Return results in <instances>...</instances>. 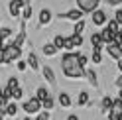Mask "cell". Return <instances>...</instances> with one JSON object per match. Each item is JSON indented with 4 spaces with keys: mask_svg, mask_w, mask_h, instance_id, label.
Returning a JSON list of instances; mask_svg holds the SVG:
<instances>
[{
    "mask_svg": "<svg viewBox=\"0 0 122 120\" xmlns=\"http://www.w3.org/2000/svg\"><path fill=\"white\" fill-rule=\"evenodd\" d=\"M87 61H89V59H87V55H83V53H79V65L83 67V69H85V67H87Z\"/></svg>",
    "mask_w": 122,
    "mask_h": 120,
    "instance_id": "836d02e7",
    "label": "cell"
},
{
    "mask_svg": "<svg viewBox=\"0 0 122 120\" xmlns=\"http://www.w3.org/2000/svg\"><path fill=\"white\" fill-rule=\"evenodd\" d=\"M28 67H32V69L34 71H37V69H40V61H37V57H36V53H30L28 55Z\"/></svg>",
    "mask_w": 122,
    "mask_h": 120,
    "instance_id": "ac0fdd59",
    "label": "cell"
},
{
    "mask_svg": "<svg viewBox=\"0 0 122 120\" xmlns=\"http://www.w3.org/2000/svg\"><path fill=\"white\" fill-rule=\"evenodd\" d=\"M114 20L118 22V26H122V8L116 10V14H114Z\"/></svg>",
    "mask_w": 122,
    "mask_h": 120,
    "instance_id": "e575fe53",
    "label": "cell"
},
{
    "mask_svg": "<svg viewBox=\"0 0 122 120\" xmlns=\"http://www.w3.org/2000/svg\"><path fill=\"white\" fill-rule=\"evenodd\" d=\"M20 8H26V6H30V0H16Z\"/></svg>",
    "mask_w": 122,
    "mask_h": 120,
    "instance_id": "74e56055",
    "label": "cell"
},
{
    "mask_svg": "<svg viewBox=\"0 0 122 120\" xmlns=\"http://www.w3.org/2000/svg\"><path fill=\"white\" fill-rule=\"evenodd\" d=\"M24 41H26V26L22 24V30H20V34H18V35L12 40V45H16V47H20V49H22V43H24Z\"/></svg>",
    "mask_w": 122,
    "mask_h": 120,
    "instance_id": "30bf717a",
    "label": "cell"
},
{
    "mask_svg": "<svg viewBox=\"0 0 122 120\" xmlns=\"http://www.w3.org/2000/svg\"><path fill=\"white\" fill-rule=\"evenodd\" d=\"M22 120H34V118L32 116H26V118H22Z\"/></svg>",
    "mask_w": 122,
    "mask_h": 120,
    "instance_id": "7dc6e473",
    "label": "cell"
},
{
    "mask_svg": "<svg viewBox=\"0 0 122 120\" xmlns=\"http://www.w3.org/2000/svg\"><path fill=\"white\" fill-rule=\"evenodd\" d=\"M101 35H102L104 45H110V43H114V37H116V34H114V32H110V30H106V28L101 32Z\"/></svg>",
    "mask_w": 122,
    "mask_h": 120,
    "instance_id": "8fae6325",
    "label": "cell"
},
{
    "mask_svg": "<svg viewBox=\"0 0 122 120\" xmlns=\"http://www.w3.org/2000/svg\"><path fill=\"white\" fill-rule=\"evenodd\" d=\"M106 53H108L112 59L120 61V59H122V45H116V43H110V45H106Z\"/></svg>",
    "mask_w": 122,
    "mask_h": 120,
    "instance_id": "5b68a950",
    "label": "cell"
},
{
    "mask_svg": "<svg viewBox=\"0 0 122 120\" xmlns=\"http://www.w3.org/2000/svg\"><path fill=\"white\" fill-rule=\"evenodd\" d=\"M10 35H12V30H10V28H0V37H2L4 41L8 40Z\"/></svg>",
    "mask_w": 122,
    "mask_h": 120,
    "instance_id": "4dcf8cb0",
    "label": "cell"
},
{
    "mask_svg": "<svg viewBox=\"0 0 122 120\" xmlns=\"http://www.w3.org/2000/svg\"><path fill=\"white\" fill-rule=\"evenodd\" d=\"M83 32H85V20H79V22H75V28H73V34H77V35H81Z\"/></svg>",
    "mask_w": 122,
    "mask_h": 120,
    "instance_id": "484cf974",
    "label": "cell"
},
{
    "mask_svg": "<svg viewBox=\"0 0 122 120\" xmlns=\"http://www.w3.org/2000/svg\"><path fill=\"white\" fill-rule=\"evenodd\" d=\"M85 77L89 79V83L93 85V87H98V81H97V73L93 69H85Z\"/></svg>",
    "mask_w": 122,
    "mask_h": 120,
    "instance_id": "d6986e66",
    "label": "cell"
},
{
    "mask_svg": "<svg viewBox=\"0 0 122 120\" xmlns=\"http://www.w3.org/2000/svg\"><path fill=\"white\" fill-rule=\"evenodd\" d=\"M91 43H93V51H102V47H104V41H102L101 34H93L91 35Z\"/></svg>",
    "mask_w": 122,
    "mask_h": 120,
    "instance_id": "ba28073f",
    "label": "cell"
},
{
    "mask_svg": "<svg viewBox=\"0 0 122 120\" xmlns=\"http://www.w3.org/2000/svg\"><path fill=\"white\" fill-rule=\"evenodd\" d=\"M51 43L55 45L57 51H59V49H63V47H65V35H59V34H57L55 37H53V41H51Z\"/></svg>",
    "mask_w": 122,
    "mask_h": 120,
    "instance_id": "ffe728a7",
    "label": "cell"
},
{
    "mask_svg": "<svg viewBox=\"0 0 122 120\" xmlns=\"http://www.w3.org/2000/svg\"><path fill=\"white\" fill-rule=\"evenodd\" d=\"M22 99H24V89H22V87L14 89V91H12V100L18 102V100H22Z\"/></svg>",
    "mask_w": 122,
    "mask_h": 120,
    "instance_id": "cb8c5ba5",
    "label": "cell"
},
{
    "mask_svg": "<svg viewBox=\"0 0 122 120\" xmlns=\"http://www.w3.org/2000/svg\"><path fill=\"white\" fill-rule=\"evenodd\" d=\"M69 40H71V43H73V47H81V45H83V35L71 34V35H69Z\"/></svg>",
    "mask_w": 122,
    "mask_h": 120,
    "instance_id": "d4e9b609",
    "label": "cell"
},
{
    "mask_svg": "<svg viewBox=\"0 0 122 120\" xmlns=\"http://www.w3.org/2000/svg\"><path fill=\"white\" fill-rule=\"evenodd\" d=\"M34 120H49V112H47V110H41Z\"/></svg>",
    "mask_w": 122,
    "mask_h": 120,
    "instance_id": "d6a6232c",
    "label": "cell"
},
{
    "mask_svg": "<svg viewBox=\"0 0 122 120\" xmlns=\"http://www.w3.org/2000/svg\"><path fill=\"white\" fill-rule=\"evenodd\" d=\"M59 104H61V106H63V108H69L71 106V96L69 95H67V93H59Z\"/></svg>",
    "mask_w": 122,
    "mask_h": 120,
    "instance_id": "9a60e30c",
    "label": "cell"
},
{
    "mask_svg": "<svg viewBox=\"0 0 122 120\" xmlns=\"http://www.w3.org/2000/svg\"><path fill=\"white\" fill-rule=\"evenodd\" d=\"M118 71L122 73V59H120V61H118Z\"/></svg>",
    "mask_w": 122,
    "mask_h": 120,
    "instance_id": "ee69618b",
    "label": "cell"
},
{
    "mask_svg": "<svg viewBox=\"0 0 122 120\" xmlns=\"http://www.w3.org/2000/svg\"><path fill=\"white\" fill-rule=\"evenodd\" d=\"M28 69V63L26 61H18V71H26Z\"/></svg>",
    "mask_w": 122,
    "mask_h": 120,
    "instance_id": "8d00e7d4",
    "label": "cell"
},
{
    "mask_svg": "<svg viewBox=\"0 0 122 120\" xmlns=\"http://www.w3.org/2000/svg\"><path fill=\"white\" fill-rule=\"evenodd\" d=\"M6 118V110H0V120H4Z\"/></svg>",
    "mask_w": 122,
    "mask_h": 120,
    "instance_id": "7bdbcfd3",
    "label": "cell"
},
{
    "mask_svg": "<svg viewBox=\"0 0 122 120\" xmlns=\"http://www.w3.org/2000/svg\"><path fill=\"white\" fill-rule=\"evenodd\" d=\"M41 51H43V55H47V57H53V55L57 53V49H55L53 43H45V45L41 47Z\"/></svg>",
    "mask_w": 122,
    "mask_h": 120,
    "instance_id": "44dd1931",
    "label": "cell"
},
{
    "mask_svg": "<svg viewBox=\"0 0 122 120\" xmlns=\"http://www.w3.org/2000/svg\"><path fill=\"white\" fill-rule=\"evenodd\" d=\"M61 69H63L65 77L69 79H81L85 77V69L79 65V53H65L61 57Z\"/></svg>",
    "mask_w": 122,
    "mask_h": 120,
    "instance_id": "6da1fadb",
    "label": "cell"
},
{
    "mask_svg": "<svg viewBox=\"0 0 122 120\" xmlns=\"http://www.w3.org/2000/svg\"><path fill=\"white\" fill-rule=\"evenodd\" d=\"M41 73H43V77H45V81H47V83H51V85H55V83H57V79H55V73H53V69H51L49 65L41 67Z\"/></svg>",
    "mask_w": 122,
    "mask_h": 120,
    "instance_id": "9c48e42d",
    "label": "cell"
},
{
    "mask_svg": "<svg viewBox=\"0 0 122 120\" xmlns=\"http://www.w3.org/2000/svg\"><path fill=\"white\" fill-rule=\"evenodd\" d=\"M61 18H65V20H73V22H79V20H83V12H81L79 8H73V10H69V12L61 14Z\"/></svg>",
    "mask_w": 122,
    "mask_h": 120,
    "instance_id": "52a82bcc",
    "label": "cell"
},
{
    "mask_svg": "<svg viewBox=\"0 0 122 120\" xmlns=\"http://www.w3.org/2000/svg\"><path fill=\"white\" fill-rule=\"evenodd\" d=\"M6 87H8L10 91L18 89V87H20V81H18V77H10V79H8V83H6Z\"/></svg>",
    "mask_w": 122,
    "mask_h": 120,
    "instance_id": "f1b7e54d",
    "label": "cell"
},
{
    "mask_svg": "<svg viewBox=\"0 0 122 120\" xmlns=\"http://www.w3.org/2000/svg\"><path fill=\"white\" fill-rule=\"evenodd\" d=\"M49 96H51V95H49V91H47L45 87H40V89L36 91V99H37V100H41V102H43L45 99H49Z\"/></svg>",
    "mask_w": 122,
    "mask_h": 120,
    "instance_id": "e0dca14e",
    "label": "cell"
},
{
    "mask_svg": "<svg viewBox=\"0 0 122 120\" xmlns=\"http://www.w3.org/2000/svg\"><path fill=\"white\" fill-rule=\"evenodd\" d=\"M67 120H79V116H77V114H69V116H67Z\"/></svg>",
    "mask_w": 122,
    "mask_h": 120,
    "instance_id": "60d3db41",
    "label": "cell"
},
{
    "mask_svg": "<svg viewBox=\"0 0 122 120\" xmlns=\"http://www.w3.org/2000/svg\"><path fill=\"white\" fill-rule=\"evenodd\" d=\"M53 106H55V100H53V96H49V99H45L43 102H41V110H53Z\"/></svg>",
    "mask_w": 122,
    "mask_h": 120,
    "instance_id": "7402d4cb",
    "label": "cell"
},
{
    "mask_svg": "<svg viewBox=\"0 0 122 120\" xmlns=\"http://www.w3.org/2000/svg\"><path fill=\"white\" fill-rule=\"evenodd\" d=\"M106 30H110V32L118 34V32H120V26H118V22H116V20H110L108 24H106Z\"/></svg>",
    "mask_w": 122,
    "mask_h": 120,
    "instance_id": "f546056e",
    "label": "cell"
},
{
    "mask_svg": "<svg viewBox=\"0 0 122 120\" xmlns=\"http://www.w3.org/2000/svg\"><path fill=\"white\" fill-rule=\"evenodd\" d=\"M101 0H77V8L83 14H93L95 10H98Z\"/></svg>",
    "mask_w": 122,
    "mask_h": 120,
    "instance_id": "277c9868",
    "label": "cell"
},
{
    "mask_svg": "<svg viewBox=\"0 0 122 120\" xmlns=\"http://www.w3.org/2000/svg\"><path fill=\"white\" fill-rule=\"evenodd\" d=\"M2 53H4V65H8V63H12V61H20L22 49L16 47V45H12V41H4Z\"/></svg>",
    "mask_w": 122,
    "mask_h": 120,
    "instance_id": "7a4b0ae2",
    "label": "cell"
},
{
    "mask_svg": "<svg viewBox=\"0 0 122 120\" xmlns=\"http://www.w3.org/2000/svg\"><path fill=\"white\" fill-rule=\"evenodd\" d=\"M106 22H108V18H106V12L104 10H95L93 12V24L95 26H104Z\"/></svg>",
    "mask_w": 122,
    "mask_h": 120,
    "instance_id": "8992f818",
    "label": "cell"
},
{
    "mask_svg": "<svg viewBox=\"0 0 122 120\" xmlns=\"http://www.w3.org/2000/svg\"><path fill=\"white\" fill-rule=\"evenodd\" d=\"M22 16H24V20H30V18H32V6H26V8L22 10Z\"/></svg>",
    "mask_w": 122,
    "mask_h": 120,
    "instance_id": "1f68e13d",
    "label": "cell"
},
{
    "mask_svg": "<svg viewBox=\"0 0 122 120\" xmlns=\"http://www.w3.org/2000/svg\"><path fill=\"white\" fill-rule=\"evenodd\" d=\"M112 96H102V100H101V108H102V112H106L108 114L110 112V108H112Z\"/></svg>",
    "mask_w": 122,
    "mask_h": 120,
    "instance_id": "4fadbf2b",
    "label": "cell"
},
{
    "mask_svg": "<svg viewBox=\"0 0 122 120\" xmlns=\"http://www.w3.org/2000/svg\"><path fill=\"white\" fill-rule=\"evenodd\" d=\"M116 87H118V89H122V75L116 79Z\"/></svg>",
    "mask_w": 122,
    "mask_h": 120,
    "instance_id": "ab89813d",
    "label": "cell"
},
{
    "mask_svg": "<svg viewBox=\"0 0 122 120\" xmlns=\"http://www.w3.org/2000/svg\"><path fill=\"white\" fill-rule=\"evenodd\" d=\"M77 104H79V106H85V104H89V93H87V91H81V93H79Z\"/></svg>",
    "mask_w": 122,
    "mask_h": 120,
    "instance_id": "603a6c76",
    "label": "cell"
},
{
    "mask_svg": "<svg viewBox=\"0 0 122 120\" xmlns=\"http://www.w3.org/2000/svg\"><path fill=\"white\" fill-rule=\"evenodd\" d=\"M108 120H122V114H118V112H108Z\"/></svg>",
    "mask_w": 122,
    "mask_h": 120,
    "instance_id": "d590c367",
    "label": "cell"
},
{
    "mask_svg": "<svg viewBox=\"0 0 122 120\" xmlns=\"http://www.w3.org/2000/svg\"><path fill=\"white\" fill-rule=\"evenodd\" d=\"M49 22H51V10L43 8V10L40 12V26H47Z\"/></svg>",
    "mask_w": 122,
    "mask_h": 120,
    "instance_id": "7c38bea8",
    "label": "cell"
},
{
    "mask_svg": "<svg viewBox=\"0 0 122 120\" xmlns=\"http://www.w3.org/2000/svg\"><path fill=\"white\" fill-rule=\"evenodd\" d=\"M18 114V102H8V106H6V116H12V118H16Z\"/></svg>",
    "mask_w": 122,
    "mask_h": 120,
    "instance_id": "2e32d148",
    "label": "cell"
},
{
    "mask_svg": "<svg viewBox=\"0 0 122 120\" xmlns=\"http://www.w3.org/2000/svg\"><path fill=\"white\" fill-rule=\"evenodd\" d=\"M118 35H120V40H122V30H120V32H118Z\"/></svg>",
    "mask_w": 122,
    "mask_h": 120,
    "instance_id": "c3c4849f",
    "label": "cell"
},
{
    "mask_svg": "<svg viewBox=\"0 0 122 120\" xmlns=\"http://www.w3.org/2000/svg\"><path fill=\"white\" fill-rule=\"evenodd\" d=\"M4 47V40H2V37H0V49H2Z\"/></svg>",
    "mask_w": 122,
    "mask_h": 120,
    "instance_id": "f6af8a7d",
    "label": "cell"
},
{
    "mask_svg": "<svg viewBox=\"0 0 122 120\" xmlns=\"http://www.w3.org/2000/svg\"><path fill=\"white\" fill-rule=\"evenodd\" d=\"M8 10H10V16H12V18H18L20 14H22V8L18 6V2H16V0H12V2H10Z\"/></svg>",
    "mask_w": 122,
    "mask_h": 120,
    "instance_id": "5bb4252c",
    "label": "cell"
},
{
    "mask_svg": "<svg viewBox=\"0 0 122 120\" xmlns=\"http://www.w3.org/2000/svg\"><path fill=\"white\" fill-rule=\"evenodd\" d=\"M14 120H22V118H14Z\"/></svg>",
    "mask_w": 122,
    "mask_h": 120,
    "instance_id": "681fc988",
    "label": "cell"
},
{
    "mask_svg": "<svg viewBox=\"0 0 122 120\" xmlns=\"http://www.w3.org/2000/svg\"><path fill=\"white\" fill-rule=\"evenodd\" d=\"M110 6H118V4H122V0H106Z\"/></svg>",
    "mask_w": 122,
    "mask_h": 120,
    "instance_id": "f35d334b",
    "label": "cell"
},
{
    "mask_svg": "<svg viewBox=\"0 0 122 120\" xmlns=\"http://www.w3.org/2000/svg\"><path fill=\"white\" fill-rule=\"evenodd\" d=\"M91 61L95 65H101L102 63V51H93V55H91Z\"/></svg>",
    "mask_w": 122,
    "mask_h": 120,
    "instance_id": "83f0119b",
    "label": "cell"
},
{
    "mask_svg": "<svg viewBox=\"0 0 122 120\" xmlns=\"http://www.w3.org/2000/svg\"><path fill=\"white\" fill-rule=\"evenodd\" d=\"M118 99L122 100V89H120V91H118Z\"/></svg>",
    "mask_w": 122,
    "mask_h": 120,
    "instance_id": "bcb514c9",
    "label": "cell"
},
{
    "mask_svg": "<svg viewBox=\"0 0 122 120\" xmlns=\"http://www.w3.org/2000/svg\"><path fill=\"white\" fill-rule=\"evenodd\" d=\"M110 112H118V114H122V100H120V99H114V100H112Z\"/></svg>",
    "mask_w": 122,
    "mask_h": 120,
    "instance_id": "4316f807",
    "label": "cell"
},
{
    "mask_svg": "<svg viewBox=\"0 0 122 120\" xmlns=\"http://www.w3.org/2000/svg\"><path fill=\"white\" fill-rule=\"evenodd\" d=\"M22 110H24L28 116H34V114L37 116L41 112V100H37L36 96H32V99H28L24 104H22Z\"/></svg>",
    "mask_w": 122,
    "mask_h": 120,
    "instance_id": "3957f363",
    "label": "cell"
},
{
    "mask_svg": "<svg viewBox=\"0 0 122 120\" xmlns=\"http://www.w3.org/2000/svg\"><path fill=\"white\" fill-rule=\"evenodd\" d=\"M0 65H4V53H2V49H0Z\"/></svg>",
    "mask_w": 122,
    "mask_h": 120,
    "instance_id": "b9f144b4",
    "label": "cell"
}]
</instances>
